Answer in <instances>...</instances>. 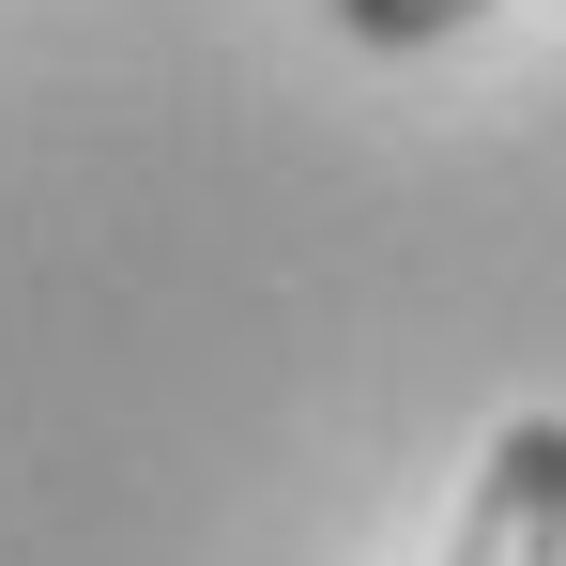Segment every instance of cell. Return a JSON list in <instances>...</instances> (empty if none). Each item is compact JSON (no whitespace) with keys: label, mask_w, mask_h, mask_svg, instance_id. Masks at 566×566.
Listing matches in <instances>:
<instances>
[{"label":"cell","mask_w":566,"mask_h":566,"mask_svg":"<svg viewBox=\"0 0 566 566\" xmlns=\"http://www.w3.org/2000/svg\"><path fill=\"white\" fill-rule=\"evenodd\" d=\"M490 0H337V31L353 46H444V31H474Z\"/></svg>","instance_id":"2"},{"label":"cell","mask_w":566,"mask_h":566,"mask_svg":"<svg viewBox=\"0 0 566 566\" xmlns=\"http://www.w3.org/2000/svg\"><path fill=\"white\" fill-rule=\"evenodd\" d=\"M429 566H566V413H505Z\"/></svg>","instance_id":"1"}]
</instances>
